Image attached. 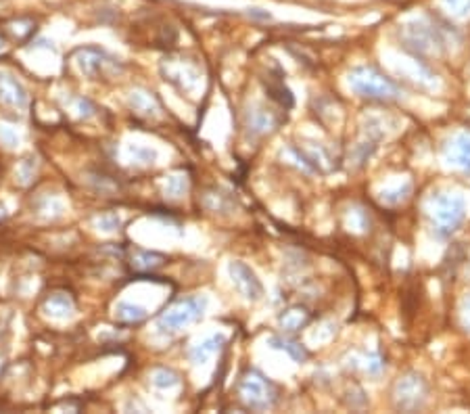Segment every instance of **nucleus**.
<instances>
[{"mask_svg": "<svg viewBox=\"0 0 470 414\" xmlns=\"http://www.w3.org/2000/svg\"><path fill=\"white\" fill-rule=\"evenodd\" d=\"M203 310H205V299H201V297L184 299V302L176 304L172 310H168L166 314H161L159 328H164V331H178V328L195 322L197 318H201L203 316Z\"/></svg>", "mask_w": 470, "mask_h": 414, "instance_id": "1", "label": "nucleus"}, {"mask_svg": "<svg viewBox=\"0 0 470 414\" xmlns=\"http://www.w3.org/2000/svg\"><path fill=\"white\" fill-rule=\"evenodd\" d=\"M431 216H433V222H437V226L443 233H451L464 218V203L462 199H456V197H441L437 199Z\"/></svg>", "mask_w": 470, "mask_h": 414, "instance_id": "2", "label": "nucleus"}, {"mask_svg": "<svg viewBox=\"0 0 470 414\" xmlns=\"http://www.w3.org/2000/svg\"><path fill=\"white\" fill-rule=\"evenodd\" d=\"M349 82H351V86L358 92H362L366 97H380V99H384V97H393L398 92L395 86L391 84L389 80H384L382 76L370 72V69H360V72H355L351 76Z\"/></svg>", "mask_w": 470, "mask_h": 414, "instance_id": "3", "label": "nucleus"}, {"mask_svg": "<svg viewBox=\"0 0 470 414\" xmlns=\"http://www.w3.org/2000/svg\"><path fill=\"white\" fill-rule=\"evenodd\" d=\"M230 272H232V281L237 285V289L247 297V299H257L264 291L262 283L257 281V276L241 262L230 264Z\"/></svg>", "mask_w": 470, "mask_h": 414, "instance_id": "4", "label": "nucleus"}, {"mask_svg": "<svg viewBox=\"0 0 470 414\" xmlns=\"http://www.w3.org/2000/svg\"><path fill=\"white\" fill-rule=\"evenodd\" d=\"M0 103L17 109H23L28 105V95L13 76L0 74Z\"/></svg>", "mask_w": 470, "mask_h": 414, "instance_id": "5", "label": "nucleus"}, {"mask_svg": "<svg viewBox=\"0 0 470 414\" xmlns=\"http://www.w3.org/2000/svg\"><path fill=\"white\" fill-rule=\"evenodd\" d=\"M75 59H77V65H80L82 72H84L86 76H90V78L99 76V74L103 72L105 63H107V61H105L107 55H105L103 50H99V48H92V46L80 48V50L75 52Z\"/></svg>", "mask_w": 470, "mask_h": 414, "instance_id": "6", "label": "nucleus"}, {"mask_svg": "<svg viewBox=\"0 0 470 414\" xmlns=\"http://www.w3.org/2000/svg\"><path fill=\"white\" fill-rule=\"evenodd\" d=\"M243 397L251 404V406H266L268 404V385L260 379V377H247L243 381Z\"/></svg>", "mask_w": 470, "mask_h": 414, "instance_id": "7", "label": "nucleus"}, {"mask_svg": "<svg viewBox=\"0 0 470 414\" xmlns=\"http://www.w3.org/2000/svg\"><path fill=\"white\" fill-rule=\"evenodd\" d=\"M453 164L462 166L466 172H470V134H460L453 143Z\"/></svg>", "mask_w": 470, "mask_h": 414, "instance_id": "8", "label": "nucleus"}, {"mask_svg": "<svg viewBox=\"0 0 470 414\" xmlns=\"http://www.w3.org/2000/svg\"><path fill=\"white\" fill-rule=\"evenodd\" d=\"M46 310L52 316H69L73 312V304L67 295H52L46 302Z\"/></svg>", "mask_w": 470, "mask_h": 414, "instance_id": "9", "label": "nucleus"}, {"mask_svg": "<svg viewBox=\"0 0 470 414\" xmlns=\"http://www.w3.org/2000/svg\"><path fill=\"white\" fill-rule=\"evenodd\" d=\"M146 316V312L142 308H136L132 304H119L115 308V318L121 322H138Z\"/></svg>", "mask_w": 470, "mask_h": 414, "instance_id": "10", "label": "nucleus"}, {"mask_svg": "<svg viewBox=\"0 0 470 414\" xmlns=\"http://www.w3.org/2000/svg\"><path fill=\"white\" fill-rule=\"evenodd\" d=\"M217 341H222V339H217V337H213L211 341H205V343H199L197 348L193 350V360H195V364H201V362H205L207 360V356H211L219 345H215Z\"/></svg>", "mask_w": 470, "mask_h": 414, "instance_id": "11", "label": "nucleus"}, {"mask_svg": "<svg viewBox=\"0 0 470 414\" xmlns=\"http://www.w3.org/2000/svg\"><path fill=\"white\" fill-rule=\"evenodd\" d=\"M0 138H3V143H5L7 147H15V145L19 143V136H17L9 126H3V128H0Z\"/></svg>", "mask_w": 470, "mask_h": 414, "instance_id": "12", "label": "nucleus"}, {"mask_svg": "<svg viewBox=\"0 0 470 414\" xmlns=\"http://www.w3.org/2000/svg\"><path fill=\"white\" fill-rule=\"evenodd\" d=\"M176 383V377L172 375V373H168V371H157L155 373V385H159V387H170V385H174Z\"/></svg>", "mask_w": 470, "mask_h": 414, "instance_id": "13", "label": "nucleus"}, {"mask_svg": "<svg viewBox=\"0 0 470 414\" xmlns=\"http://www.w3.org/2000/svg\"><path fill=\"white\" fill-rule=\"evenodd\" d=\"M464 318H466V326H470V299H468V304H466V314H464Z\"/></svg>", "mask_w": 470, "mask_h": 414, "instance_id": "14", "label": "nucleus"}, {"mask_svg": "<svg viewBox=\"0 0 470 414\" xmlns=\"http://www.w3.org/2000/svg\"><path fill=\"white\" fill-rule=\"evenodd\" d=\"M0 48H3V40H0Z\"/></svg>", "mask_w": 470, "mask_h": 414, "instance_id": "15", "label": "nucleus"}]
</instances>
